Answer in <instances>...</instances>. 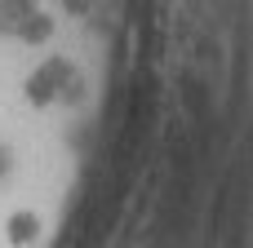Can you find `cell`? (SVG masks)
Instances as JSON below:
<instances>
[{"label": "cell", "mask_w": 253, "mask_h": 248, "mask_svg": "<svg viewBox=\"0 0 253 248\" xmlns=\"http://www.w3.org/2000/svg\"><path fill=\"white\" fill-rule=\"evenodd\" d=\"M84 0H0V67L18 62V53L53 31L67 13H76Z\"/></svg>", "instance_id": "1"}]
</instances>
